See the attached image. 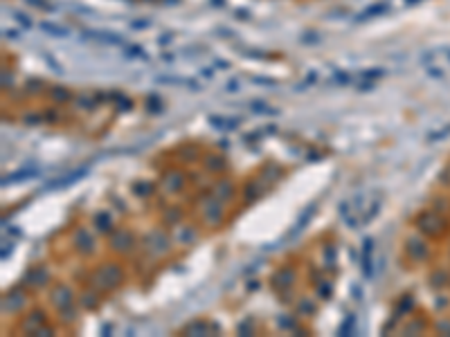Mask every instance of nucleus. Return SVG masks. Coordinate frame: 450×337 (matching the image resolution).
I'll use <instances>...</instances> for the list:
<instances>
[{
    "label": "nucleus",
    "mask_w": 450,
    "mask_h": 337,
    "mask_svg": "<svg viewBox=\"0 0 450 337\" xmlns=\"http://www.w3.org/2000/svg\"><path fill=\"white\" fill-rule=\"evenodd\" d=\"M86 175V169H77L72 175H68V178H61V180H57V182H52L50 185V189L52 187H66V185H72L74 180H79V178H84Z\"/></svg>",
    "instance_id": "nucleus-1"
},
{
    "label": "nucleus",
    "mask_w": 450,
    "mask_h": 337,
    "mask_svg": "<svg viewBox=\"0 0 450 337\" xmlns=\"http://www.w3.org/2000/svg\"><path fill=\"white\" fill-rule=\"evenodd\" d=\"M383 9H387V7H385V5H376V7L367 9V14H365V16H376V14H381ZM365 16H363V18H365Z\"/></svg>",
    "instance_id": "nucleus-4"
},
{
    "label": "nucleus",
    "mask_w": 450,
    "mask_h": 337,
    "mask_svg": "<svg viewBox=\"0 0 450 337\" xmlns=\"http://www.w3.org/2000/svg\"><path fill=\"white\" fill-rule=\"evenodd\" d=\"M41 29H43V32H47V34H52V36H66V34H68V29L57 27V25H52V23H43V25H41Z\"/></svg>",
    "instance_id": "nucleus-2"
},
{
    "label": "nucleus",
    "mask_w": 450,
    "mask_h": 337,
    "mask_svg": "<svg viewBox=\"0 0 450 337\" xmlns=\"http://www.w3.org/2000/svg\"><path fill=\"white\" fill-rule=\"evenodd\" d=\"M36 175V171H18V175H11V178H5V185L7 182H18L23 178H34Z\"/></svg>",
    "instance_id": "nucleus-3"
}]
</instances>
